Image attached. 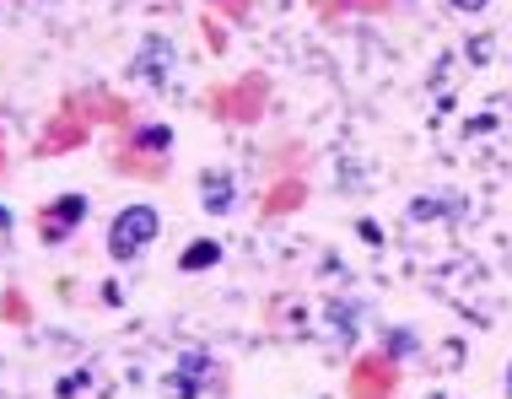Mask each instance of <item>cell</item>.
<instances>
[{
  "label": "cell",
  "mask_w": 512,
  "mask_h": 399,
  "mask_svg": "<svg viewBox=\"0 0 512 399\" xmlns=\"http://www.w3.org/2000/svg\"><path fill=\"white\" fill-rule=\"evenodd\" d=\"M216 259H221V243H195L178 265H184V270H205V265H216Z\"/></svg>",
  "instance_id": "8"
},
{
  "label": "cell",
  "mask_w": 512,
  "mask_h": 399,
  "mask_svg": "<svg viewBox=\"0 0 512 399\" xmlns=\"http://www.w3.org/2000/svg\"><path fill=\"white\" fill-rule=\"evenodd\" d=\"M448 6H453V11H469V17H480V11L491 6V0H448Z\"/></svg>",
  "instance_id": "10"
},
{
  "label": "cell",
  "mask_w": 512,
  "mask_h": 399,
  "mask_svg": "<svg viewBox=\"0 0 512 399\" xmlns=\"http://www.w3.org/2000/svg\"><path fill=\"white\" fill-rule=\"evenodd\" d=\"M135 146H141V151H173V130L151 125V130H141V135H135Z\"/></svg>",
  "instance_id": "9"
},
{
  "label": "cell",
  "mask_w": 512,
  "mask_h": 399,
  "mask_svg": "<svg viewBox=\"0 0 512 399\" xmlns=\"http://www.w3.org/2000/svg\"><path fill=\"white\" fill-rule=\"evenodd\" d=\"M211 373H216V362L205 351H184L178 356V378L168 383V399H195L211 383Z\"/></svg>",
  "instance_id": "2"
},
{
  "label": "cell",
  "mask_w": 512,
  "mask_h": 399,
  "mask_svg": "<svg viewBox=\"0 0 512 399\" xmlns=\"http://www.w3.org/2000/svg\"><path fill=\"white\" fill-rule=\"evenodd\" d=\"M421 340H415V329H405V324H394V329H383V351L389 356H410Z\"/></svg>",
  "instance_id": "7"
},
{
  "label": "cell",
  "mask_w": 512,
  "mask_h": 399,
  "mask_svg": "<svg viewBox=\"0 0 512 399\" xmlns=\"http://www.w3.org/2000/svg\"><path fill=\"white\" fill-rule=\"evenodd\" d=\"M11 227H17V216H11L6 205H0V232H11Z\"/></svg>",
  "instance_id": "11"
},
{
  "label": "cell",
  "mask_w": 512,
  "mask_h": 399,
  "mask_svg": "<svg viewBox=\"0 0 512 399\" xmlns=\"http://www.w3.org/2000/svg\"><path fill=\"white\" fill-rule=\"evenodd\" d=\"M76 222H87V200H81V195H60V200L49 205V216H44V238L60 243Z\"/></svg>",
  "instance_id": "3"
},
{
  "label": "cell",
  "mask_w": 512,
  "mask_h": 399,
  "mask_svg": "<svg viewBox=\"0 0 512 399\" xmlns=\"http://www.w3.org/2000/svg\"><path fill=\"white\" fill-rule=\"evenodd\" d=\"M168 65H173V44H168V38H146V49H141V60H135V71H141L146 81H162V76H168Z\"/></svg>",
  "instance_id": "5"
},
{
  "label": "cell",
  "mask_w": 512,
  "mask_h": 399,
  "mask_svg": "<svg viewBox=\"0 0 512 399\" xmlns=\"http://www.w3.org/2000/svg\"><path fill=\"white\" fill-rule=\"evenodd\" d=\"M157 227H162V216L151 205H124L114 222H108V254L114 259L146 254V243H157Z\"/></svg>",
  "instance_id": "1"
},
{
  "label": "cell",
  "mask_w": 512,
  "mask_h": 399,
  "mask_svg": "<svg viewBox=\"0 0 512 399\" xmlns=\"http://www.w3.org/2000/svg\"><path fill=\"white\" fill-rule=\"evenodd\" d=\"M459 211H464V205L453 200V195H421V200L410 205L415 222H426V216H459Z\"/></svg>",
  "instance_id": "6"
},
{
  "label": "cell",
  "mask_w": 512,
  "mask_h": 399,
  "mask_svg": "<svg viewBox=\"0 0 512 399\" xmlns=\"http://www.w3.org/2000/svg\"><path fill=\"white\" fill-rule=\"evenodd\" d=\"M200 195H205L200 205H205L211 216H227V211H232V173H221V168L205 173V178H200Z\"/></svg>",
  "instance_id": "4"
},
{
  "label": "cell",
  "mask_w": 512,
  "mask_h": 399,
  "mask_svg": "<svg viewBox=\"0 0 512 399\" xmlns=\"http://www.w3.org/2000/svg\"><path fill=\"white\" fill-rule=\"evenodd\" d=\"M426 399H453V394H426Z\"/></svg>",
  "instance_id": "13"
},
{
  "label": "cell",
  "mask_w": 512,
  "mask_h": 399,
  "mask_svg": "<svg viewBox=\"0 0 512 399\" xmlns=\"http://www.w3.org/2000/svg\"><path fill=\"white\" fill-rule=\"evenodd\" d=\"M507 399H512V362H507Z\"/></svg>",
  "instance_id": "12"
}]
</instances>
